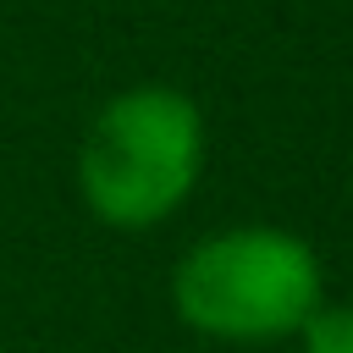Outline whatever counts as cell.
I'll return each mask as SVG.
<instances>
[{
  "instance_id": "1",
  "label": "cell",
  "mask_w": 353,
  "mask_h": 353,
  "mask_svg": "<svg viewBox=\"0 0 353 353\" xmlns=\"http://www.w3.org/2000/svg\"><path fill=\"white\" fill-rule=\"evenodd\" d=\"M204 165V116L188 94L165 83L127 88L99 105L77 149L83 204L121 232L165 221L199 182Z\"/></svg>"
},
{
  "instance_id": "3",
  "label": "cell",
  "mask_w": 353,
  "mask_h": 353,
  "mask_svg": "<svg viewBox=\"0 0 353 353\" xmlns=\"http://www.w3.org/2000/svg\"><path fill=\"white\" fill-rule=\"evenodd\" d=\"M298 336L303 353H353V303H314Z\"/></svg>"
},
{
  "instance_id": "2",
  "label": "cell",
  "mask_w": 353,
  "mask_h": 353,
  "mask_svg": "<svg viewBox=\"0 0 353 353\" xmlns=\"http://www.w3.org/2000/svg\"><path fill=\"white\" fill-rule=\"evenodd\" d=\"M176 314L215 342H281L320 303V259L298 232L232 226L188 248L171 276Z\"/></svg>"
}]
</instances>
